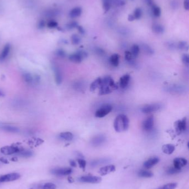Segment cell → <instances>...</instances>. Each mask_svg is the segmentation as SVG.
<instances>
[{
  "mask_svg": "<svg viewBox=\"0 0 189 189\" xmlns=\"http://www.w3.org/2000/svg\"><path fill=\"white\" fill-rule=\"evenodd\" d=\"M134 20H135V18H134V17L133 15L129 14V15L128 16V21H129L132 22V21H133Z\"/></svg>",
  "mask_w": 189,
  "mask_h": 189,
  "instance_id": "cell-56",
  "label": "cell"
},
{
  "mask_svg": "<svg viewBox=\"0 0 189 189\" xmlns=\"http://www.w3.org/2000/svg\"><path fill=\"white\" fill-rule=\"evenodd\" d=\"M77 52L81 56L82 59H85L88 56V53L85 52L84 50H79Z\"/></svg>",
  "mask_w": 189,
  "mask_h": 189,
  "instance_id": "cell-49",
  "label": "cell"
},
{
  "mask_svg": "<svg viewBox=\"0 0 189 189\" xmlns=\"http://www.w3.org/2000/svg\"><path fill=\"white\" fill-rule=\"evenodd\" d=\"M71 41L73 45H78L81 42V39L78 35L75 34L71 37Z\"/></svg>",
  "mask_w": 189,
  "mask_h": 189,
  "instance_id": "cell-33",
  "label": "cell"
},
{
  "mask_svg": "<svg viewBox=\"0 0 189 189\" xmlns=\"http://www.w3.org/2000/svg\"><path fill=\"white\" fill-rule=\"evenodd\" d=\"M45 26H46L45 21L43 20H40L38 23V24H37L38 28L39 30H42V29H43Z\"/></svg>",
  "mask_w": 189,
  "mask_h": 189,
  "instance_id": "cell-47",
  "label": "cell"
},
{
  "mask_svg": "<svg viewBox=\"0 0 189 189\" xmlns=\"http://www.w3.org/2000/svg\"><path fill=\"white\" fill-rule=\"evenodd\" d=\"M11 50V45L10 44H6L3 47L2 51L0 54V62H3L6 59L7 57L8 56L9 53Z\"/></svg>",
  "mask_w": 189,
  "mask_h": 189,
  "instance_id": "cell-17",
  "label": "cell"
},
{
  "mask_svg": "<svg viewBox=\"0 0 189 189\" xmlns=\"http://www.w3.org/2000/svg\"><path fill=\"white\" fill-rule=\"evenodd\" d=\"M59 137L64 140H67V141H71L73 138V135L71 132H62L61 133H60Z\"/></svg>",
  "mask_w": 189,
  "mask_h": 189,
  "instance_id": "cell-26",
  "label": "cell"
},
{
  "mask_svg": "<svg viewBox=\"0 0 189 189\" xmlns=\"http://www.w3.org/2000/svg\"><path fill=\"white\" fill-rule=\"evenodd\" d=\"M135 20H139L142 16V10L140 8H137L134 10V14Z\"/></svg>",
  "mask_w": 189,
  "mask_h": 189,
  "instance_id": "cell-35",
  "label": "cell"
},
{
  "mask_svg": "<svg viewBox=\"0 0 189 189\" xmlns=\"http://www.w3.org/2000/svg\"><path fill=\"white\" fill-rule=\"evenodd\" d=\"M52 69L55 74V82L57 85H60L62 82V74L61 70L57 65L53 64Z\"/></svg>",
  "mask_w": 189,
  "mask_h": 189,
  "instance_id": "cell-11",
  "label": "cell"
},
{
  "mask_svg": "<svg viewBox=\"0 0 189 189\" xmlns=\"http://www.w3.org/2000/svg\"><path fill=\"white\" fill-rule=\"evenodd\" d=\"M118 32L121 34H127L129 32V30L125 27H121L118 30Z\"/></svg>",
  "mask_w": 189,
  "mask_h": 189,
  "instance_id": "cell-48",
  "label": "cell"
},
{
  "mask_svg": "<svg viewBox=\"0 0 189 189\" xmlns=\"http://www.w3.org/2000/svg\"><path fill=\"white\" fill-rule=\"evenodd\" d=\"M99 94L104 95L109 94L113 91L117 89L118 86L115 84L114 80L109 76H105L101 78V84L100 85Z\"/></svg>",
  "mask_w": 189,
  "mask_h": 189,
  "instance_id": "cell-1",
  "label": "cell"
},
{
  "mask_svg": "<svg viewBox=\"0 0 189 189\" xmlns=\"http://www.w3.org/2000/svg\"><path fill=\"white\" fill-rule=\"evenodd\" d=\"M152 30L153 32L158 34H163L165 31V28L163 26L161 25L160 24H154L152 26Z\"/></svg>",
  "mask_w": 189,
  "mask_h": 189,
  "instance_id": "cell-21",
  "label": "cell"
},
{
  "mask_svg": "<svg viewBox=\"0 0 189 189\" xmlns=\"http://www.w3.org/2000/svg\"><path fill=\"white\" fill-rule=\"evenodd\" d=\"M0 162H2V163H4V164H8L9 163L8 160L6 159V158H0Z\"/></svg>",
  "mask_w": 189,
  "mask_h": 189,
  "instance_id": "cell-54",
  "label": "cell"
},
{
  "mask_svg": "<svg viewBox=\"0 0 189 189\" xmlns=\"http://www.w3.org/2000/svg\"><path fill=\"white\" fill-rule=\"evenodd\" d=\"M82 13V9L79 7H77L73 8L69 13V16L71 18H74L81 16Z\"/></svg>",
  "mask_w": 189,
  "mask_h": 189,
  "instance_id": "cell-19",
  "label": "cell"
},
{
  "mask_svg": "<svg viewBox=\"0 0 189 189\" xmlns=\"http://www.w3.org/2000/svg\"><path fill=\"white\" fill-rule=\"evenodd\" d=\"M113 109L111 105L108 104H103L95 112V116L97 118H103L111 112Z\"/></svg>",
  "mask_w": 189,
  "mask_h": 189,
  "instance_id": "cell-3",
  "label": "cell"
},
{
  "mask_svg": "<svg viewBox=\"0 0 189 189\" xmlns=\"http://www.w3.org/2000/svg\"><path fill=\"white\" fill-rule=\"evenodd\" d=\"M23 150L22 148L16 146H5L2 147L0 149V152L1 153L5 155H12L13 154H16L19 153L21 151Z\"/></svg>",
  "mask_w": 189,
  "mask_h": 189,
  "instance_id": "cell-4",
  "label": "cell"
},
{
  "mask_svg": "<svg viewBox=\"0 0 189 189\" xmlns=\"http://www.w3.org/2000/svg\"><path fill=\"white\" fill-rule=\"evenodd\" d=\"M159 158L158 157H153L146 160L143 163V166L145 169H150L159 162Z\"/></svg>",
  "mask_w": 189,
  "mask_h": 189,
  "instance_id": "cell-13",
  "label": "cell"
},
{
  "mask_svg": "<svg viewBox=\"0 0 189 189\" xmlns=\"http://www.w3.org/2000/svg\"><path fill=\"white\" fill-rule=\"evenodd\" d=\"M182 62L185 65H188L189 64V57L187 54H183L182 56Z\"/></svg>",
  "mask_w": 189,
  "mask_h": 189,
  "instance_id": "cell-46",
  "label": "cell"
},
{
  "mask_svg": "<svg viewBox=\"0 0 189 189\" xmlns=\"http://www.w3.org/2000/svg\"><path fill=\"white\" fill-rule=\"evenodd\" d=\"M69 59L72 62H75V63H80L83 60L81 56L77 52L74 54H71L69 56Z\"/></svg>",
  "mask_w": 189,
  "mask_h": 189,
  "instance_id": "cell-22",
  "label": "cell"
},
{
  "mask_svg": "<svg viewBox=\"0 0 189 189\" xmlns=\"http://www.w3.org/2000/svg\"><path fill=\"white\" fill-rule=\"evenodd\" d=\"M51 172L56 176H65L70 175L72 173V169L70 168H55L52 170Z\"/></svg>",
  "mask_w": 189,
  "mask_h": 189,
  "instance_id": "cell-8",
  "label": "cell"
},
{
  "mask_svg": "<svg viewBox=\"0 0 189 189\" xmlns=\"http://www.w3.org/2000/svg\"><path fill=\"white\" fill-rule=\"evenodd\" d=\"M23 78L25 82L27 84H31L34 81V78H33L32 75L29 72L23 73Z\"/></svg>",
  "mask_w": 189,
  "mask_h": 189,
  "instance_id": "cell-27",
  "label": "cell"
},
{
  "mask_svg": "<svg viewBox=\"0 0 189 189\" xmlns=\"http://www.w3.org/2000/svg\"><path fill=\"white\" fill-rule=\"evenodd\" d=\"M5 94L3 93V92L1 90H0V97H1V96H3Z\"/></svg>",
  "mask_w": 189,
  "mask_h": 189,
  "instance_id": "cell-59",
  "label": "cell"
},
{
  "mask_svg": "<svg viewBox=\"0 0 189 189\" xmlns=\"http://www.w3.org/2000/svg\"><path fill=\"white\" fill-rule=\"evenodd\" d=\"M174 166L178 169L181 170V169L186 166L187 161L186 159L184 158H176L173 161Z\"/></svg>",
  "mask_w": 189,
  "mask_h": 189,
  "instance_id": "cell-14",
  "label": "cell"
},
{
  "mask_svg": "<svg viewBox=\"0 0 189 189\" xmlns=\"http://www.w3.org/2000/svg\"><path fill=\"white\" fill-rule=\"evenodd\" d=\"M77 30H78L80 34H81L82 35H83V34H85V30L84 28H83V27L81 26H78L77 27Z\"/></svg>",
  "mask_w": 189,
  "mask_h": 189,
  "instance_id": "cell-51",
  "label": "cell"
},
{
  "mask_svg": "<svg viewBox=\"0 0 189 189\" xmlns=\"http://www.w3.org/2000/svg\"><path fill=\"white\" fill-rule=\"evenodd\" d=\"M109 61L111 64L113 66L117 67L119 65V56L118 54H114L111 56Z\"/></svg>",
  "mask_w": 189,
  "mask_h": 189,
  "instance_id": "cell-25",
  "label": "cell"
},
{
  "mask_svg": "<svg viewBox=\"0 0 189 189\" xmlns=\"http://www.w3.org/2000/svg\"><path fill=\"white\" fill-rule=\"evenodd\" d=\"M11 160L13 161V162H16V161H17V159L16 158H12Z\"/></svg>",
  "mask_w": 189,
  "mask_h": 189,
  "instance_id": "cell-60",
  "label": "cell"
},
{
  "mask_svg": "<svg viewBox=\"0 0 189 189\" xmlns=\"http://www.w3.org/2000/svg\"><path fill=\"white\" fill-rule=\"evenodd\" d=\"M0 130L10 133H18L20 132V129L18 127L4 123H0Z\"/></svg>",
  "mask_w": 189,
  "mask_h": 189,
  "instance_id": "cell-12",
  "label": "cell"
},
{
  "mask_svg": "<svg viewBox=\"0 0 189 189\" xmlns=\"http://www.w3.org/2000/svg\"><path fill=\"white\" fill-rule=\"evenodd\" d=\"M47 27L49 28H55L58 27V24L55 20H50L47 23Z\"/></svg>",
  "mask_w": 189,
  "mask_h": 189,
  "instance_id": "cell-40",
  "label": "cell"
},
{
  "mask_svg": "<svg viewBox=\"0 0 189 189\" xmlns=\"http://www.w3.org/2000/svg\"><path fill=\"white\" fill-rule=\"evenodd\" d=\"M17 154H18V155H20L21 157L28 158V157L32 156L33 152L31 150H26L23 149V150L21 151V152H20L19 153H18Z\"/></svg>",
  "mask_w": 189,
  "mask_h": 189,
  "instance_id": "cell-31",
  "label": "cell"
},
{
  "mask_svg": "<svg viewBox=\"0 0 189 189\" xmlns=\"http://www.w3.org/2000/svg\"><path fill=\"white\" fill-rule=\"evenodd\" d=\"M129 126V120L126 115L121 114L115 119L114 129L117 132H122L127 130Z\"/></svg>",
  "mask_w": 189,
  "mask_h": 189,
  "instance_id": "cell-2",
  "label": "cell"
},
{
  "mask_svg": "<svg viewBox=\"0 0 189 189\" xmlns=\"http://www.w3.org/2000/svg\"><path fill=\"white\" fill-rule=\"evenodd\" d=\"M96 51H97V52L98 54L102 55V54H103L104 53V51L103 49H101V48H98V49H97Z\"/></svg>",
  "mask_w": 189,
  "mask_h": 189,
  "instance_id": "cell-55",
  "label": "cell"
},
{
  "mask_svg": "<svg viewBox=\"0 0 189 189\" xmlns=\"http://www.w3.org/2000/svg\"><path fill=\"white\" fill-rule=\"evenodd\" d=\"M111 3L112 0H103V8L105 12L110 10Z\"/></svg>",
  "mask_w": 189,
  "mask_h": 189,
  "instance_id": "cell-29",
  "label": "cell"
},
{
  "mask_svg": "<svg viewBox=\"0 0 189 189\" xmlns=\"http://www.w3.org/2000/svg\"><path fill=\"white\" fill-rule=\"evenodd\" d=\"M20 178H21V175L19 173H12L7 174L0 176V183L13 181L19 179Z\"/></svg>",
  "mask_w": 189,
  "mask_h": 189,
  "instance_id": "cell-6",
  "label": "cell"
},
{
  "mask_svg": "<svg viewBox=\"0 0 189 189\" xmlns=\"http://www.w3.org/2000/svg\"><path fill=\"white\" fill-rule=\"evenodd\" d=\"M55 54H56L57 56H58L59 57H62V58L65 57V56H66L65 51L64 50L61 49H58V50L56 51Z\"/></svg>",
  "mask_w": 189,
  "mask_h": 189,
  "instance_id": "cell-43",
  "label": "cell"
},
{
  "mask_svg": "<svg viewBox=\"0 0 189 189\" xmlns=\"http://www.w3.org/2000/svg\"><path fill=\"white\" fill-rule=\"evenodd\" d=\"M184 8L186 10H189V0H184Z\"/></svg>",
  "mask_w": 189,
  "mask_h": 189,
  "instance_id": "cell-52",
  "label": "cell"
},
{
  "mask_svg": "<svg viewBox=\"0 0 189 189\" xmlns=\"http://www.w3.org/2000/svg\"><path fill=\"white\" fill-rule=\"evenodd\" d=\"M78 161V163L79 165V167L81 168V169H85V166H86V161L85 159H82V158H79L77 160Z\"/></svg>",
  "mask_w": 189,
  "mask_h": 189,
  "instance_id": "cell-41",
  "label": "cell"
},
{
  "mask_svg": "<svg viewBox=\"0 0 189 189\" xmlns=\"http://www.w3.org/2000/svg\"><path fill=\"white\" fill-rule=\"evenodd\" d=\"M78 26V24L77 22L72 21L71 22L65 25V27L68 30H71L75 28H77Z\"/></svg>",
  "mask_w": 189,
  "mask_h": 189,
  "instance_id": "cell-38",
  "label": "cell"
},
{
  "mask_svg": "<svg viewBox=\"0 0 189 189\" xmlns=\"http://www.w3.org/2000/svg\"><path fill=\"white\" fill-rule=\"evenodd\" d=\"M131 79V76L129 74H125L121 77L119 80V86L121 88H125L127 87Z\"/></svg>",
  "mask_w": 189,
  "mask_h": 189,
  "instance_id": "cell-18",
  "label": "cell"
},
{
  "mask_svg": "<svg viewBox=\"0 0 189 189\" xmlns=\"http://www.w3.org/2000/svg\"><path fill=\"white\" fill-rule=\"evenodd\" d=\"M177 184L176 183H169L157 189H175L177 187Z\"/></svg>",
  "mask_w": 189,
  "mask_h": 189,
  "instance_id": "cell-34",
  "label": "cell"
},
{
  "mask_svg": "<svg viewBox=\"0 0 189 189\" xmlns=\"http://www.w3.org/2000/svg\"><path fill=\"white\" fill-rule=\"evenodd\" d=\"M115 171V166L113 165L102 167L99 171V173L101 175H106L108 174L113 173Z\"/></svg>",
  "mask_w": 189,
  "mask_h": 189,
  "instance_id": "cell-16",
  "label": "cell"
},
{
  "mask_svg": "<svg viewBox=\"0 0 189 189\" xmlns=\"http://www.w3.org/2000/svg\"><path fill=\"white\" fill-rule=\"evenodd\" d=\"M46 13L48 16H55L58 14V11L55 10H49Z\"/></svg>",
  "mask_w": 189,
  "mask_h": 189,
  "instance_id": "cell-44",
  "label": "cell"
},
{
  "mask_svg": "<svg viewBox=\"0 0 189 189\" xmlns=\"http://www.w3.org/2000/svg\"><path fill=\"white\" fill-rule=\"evenodd\" d=\"M180 171H181V170L178 169L174 166V167H171L169 168L167 170L166 173L169 175H174V174L179 173Z\"/></svg>",
  "mask_w": 189,
  "mask_h": 189,
  "instance_id": "cell-36",
  "label": "cell"
},
{
  "mask_svg": "<svg viewBox=\"0 0 189 189\" xmlns=\"http://www.w3.org/2000/svg\"><path fill=\"white\" fill-rule=\"evenodd\" d=\"M186 118H183L182 120L176 121L174 123V128L176 133L180 134L186 130Z\"/></svg>",
  "mask_w": 189,
  "mask_h": 189,
  "instance_id": "cell-5",
  "label": "cell"
},
{
  "mask_svg": "<svg viewBox=\"0 0 189 189\" xmlns=\"http://www.w3.org/2000/svg\"><path fill=\"white\" fill-rule=\"evenodd\" d=\"M132 58H133V56H132V54H131V52H129V51H125V59L127 61L130 62Z\"/></svg>",
  "mask_w": 189,
  "mask_h": 189,
  "instance_id": "cell-45",
  "label": "cell"
},
{
  "mask_svg": "<svg viewBox=\"0 0 189 189\" xmlns=\"http://www.w3.org/2000/svg\"><path fill=\"white\" fill-rule=\"evenodd\" d=\"M101 82V78H98L97 79H95L90 85V90L91 91H94L97 88H99L100 87Z\"/></svg>",
  "mask_w": 189,
  "mask_h": 189,
  "instance_id": "cell-24",
  "label": "cell"
},
{
  "mask_svg": "<svg viewBox=\"0 0 189 189\" xmlns=\"http://www.w3.org/2000/svg\"><path fill=\"white\" fill-rule=\"evenodd\" d=\"M154 124V117L152 116H151L148 117L144 121L143 125H142L143 129L146 132L150 131L153 130Z\"/></svg>",
  "mask_w": 189,
  "mask_h": 189,
  "instance_id": "cell-10",
  "label": "cell"
},
{
  "mask_svg": "<svg viewBox=\"0 0 189 189\" xmlns=\"http://www.w3.org/2000/svg\"><path fill=\"white\" fill-rule=\"evenodd\" d=\"M144 1L146 3L147 5L151 7L154 5V4L153 0H144Z\"/></svg>",
  "mask_w": 189,
  "mask_h": 189,
  "instance_id": "cell-53",
  "label": "cell"
},
{
  "mask_svg": "<svg viewBox=\"0 0 189 189\" xmlns=\"http://www.w3.org/2000/svg\"><path fill=\"white\" fill-rule=\"evenodd\" d=\"M140 52V48L138 45L134 44L131 48V53L134 58H137Z\"/></svg>",
  "mask_w": 189,
  "mask_h": 189,
  "instance_id": "cell-28",
  "label": "cell"
},
{
  "mask_svg": "<svg viewBox=\"0 0 189 189\" xmlns=\"http://www.w3.org/2000/svg\"><path fill=\"white\" fill-rule=\"evenodd\" d=\"M78 180L81 183L98 184L101 182V178L99 176L86 175L80 177L78 179Z\"/></svg>",
  "mask_w": 189,
  "mask_h": 189,
  "instance_id": "cell-7",
  "label": "cell"
},
{
  "mask_svg": "<svg viewBox=\"0 0 189 189\" xmlns=\"http://www.w3.org/2000/svg\"><path fill=\"white\" fill-rule=\"evenodd\" d=\"M177 48L180 50H187L188 49L187 43L185 41H181L178 43Z\"/></svg>",
  "mask_w": 189,
  "mask_h": 189,
  "instance_id": "cell-39",
  "label": "cell"
},
{
  "mask_svg": "<svg viewBox=\"0 0 189 189\" xmlns=\"http://www.w3.org/2000/svg\"><path fill=\"white\" fill-rule=\"evenodd\" d=\"M152 8V13L154 16L156 17H159L161 15V9L159 7L157 6L156 5H154L151 6Z\"/></svg>",
  "mask_w": 189,
  "mask_h": 189,
  "instance_id": "cell-30",
  "label": "cell"
},
{
  "mask_svg": "<svg viewBox=\"0 0 189 189\" xmlns=\"http://www.w3.org/2000/svg\"><path fill=\"white\" fill-rule=\"evenodd\" d=\"M105 137L103 135H98L95 136L91 140V144L94 147L100 146L102 144L104 143L105 141Z\"/></svg>",
  "mask_w": 189,
  "mask_h": 189,
  "instance_id": "cell-15",
  "label": "cell"
},
{
  "mask_svg": "<svg viewBox=\"0 0 189 189\" xmlns=\"http://www.w3.org/2000/svg\"><path fill=\"white\" fill-rule=\"evenodd\" d=\"M70 165H71L72 167H76V166H77V164H76L75 161H74V160H70Z\"/></svg>",
  "mask_w": 189,
  "mask_h": 189,
  "instance_id": "cell-57",
  "label": "cell"
},
{
  "mask_svg": "<svg viewBox=\"0 0 189 189\" xmlns=\"http://www.w3.org/2000/svg\"><path fill=\"white\" fill-rule=\"evenodd\" d=\"M112 2H114L117 6H122L126 3L125 0H112Z\"/></svg>",
  "mask_w": 189,
  "mask_h": 189,
  "instance_id": "cell-42",
  "label": "cell"
},
{
  "mask_svg": "<svg viewBox=\"0 0 189 189\" xmlns=\"http://www.w3.org/2000/svg\"><path fill=\"white\" fill-rule=\"evenodd\" d=\"M161 107H162L161 104H147L142 108L141 111L144 114H149L153 112L159 111Z\"/></svg>",
  "mask_w": 189,
  "mask_h": 189,
  "instance_id": "cell-9",
  "label": "cell"
},
{
  "mask_svg": "<svg viewBox=\"0 0 189 189\" xmlns=\"http://www.w3.org/2000/svg\"><path fill=\"white\" fill-rule=\"evenodd\" d=\"M142 49L143 50L144 52L148 54L151 55L154 53L153 49H152L150 46H148L147 44H143L142 45Z\"/></svg>",
  "mask_w": 189,
  "mask_h": 189,
  "instance_id": "cell-32",
  "label": "cell"
},
{
  "mask_svg": "<svg viewBox=\"0 0 189 189\" xmlns=\"http://www.w3.org/2000/svg\"><path fill=\"white\" fill-rule=\"evenodd\" d=\"M138 176L141 178H150L153 177L154 175L153 173L151 171H148L147 170H140L138 172Z\"/></svg>",
  "mask_w": 189,
  "mask_h": 189,
  "instance_id": "cell-23",
  "label": "cell"
},
{
  "mask_svg": "<svg viewBox=\"0 0 189 189\" xmlns=\"http://www.w3.org/2000/svg\"><path fill=\"white\" fill-rule=\"evenodd\" d=\"M131 1H134V0H131Z\"/></svg>",
  "mask_w": 189,
  "mask_h": 189,
  "instance_id": "cell-61",
  "label": "cell"
},
{
  "mask_svg": "<svg viewBox=\"0 0 189 189\" xmlns=\"http://www.w3.org/2000/svg\"><path fill=\"white\" fill-rule=\"evenodd\" d=\"M170 5L173 9H177L179 6V3L176 0H174L171 1Z\"/></svg>",
  "mask_w": 189,
  "mask_h": 189,
  "instance_id": "cell-50",
  "label": "cell"
},
{
  "mask_svg": "<svg viewBox=\"0 0 189 189\" xmlns=\"http://www.w3.org/2000/svg\"><path fill=\"white\" fill-rule=\"evenodd\" d=\"M175 149V146L173 144H165L162 147V150L163 152L168 155L173 153Z\"/></svg>",
  "mask_w": 189,
  "mask_h": 189,
  "instance_id": "cell-20",
  "label": "cell"
},
{
  "mask_svg": "<svg viewBox=\"0 0 189 189\" xmlns=\"http://www.w3.org/2000/svg\"><path fill=\"white\" fill-rule=\"evenodd\" d=\"M42 189H56L57 186L52 183H46L42 186Z\"/></svg>",
  "mask_w": 189,
  "mask_h": 189,
  "instance_id": "cell-37",
  "label": "cell"
},
{
  "mask_svg": "<svg viewBox=\"0 0 189 189\" xmlns=\"http://www.w3.org/2000/svg\"><path fill=\"white\" fill-rule=\"evenodd\" d=\"M69 182V183H73V179H72V177H69L68 178Z\"/></svg>",
  "mask_w": 189,
  "mask_h": 189,
  "instance_id": "cell-58",
  "label": "cell"
}]
</instances>
